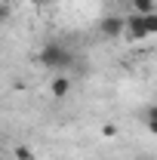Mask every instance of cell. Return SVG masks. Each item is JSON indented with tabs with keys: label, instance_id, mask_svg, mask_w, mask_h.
Listing matches in <instances>:
<instances>
[{
	"label": "cell",
	"instance_id": "9",
	"mask_svg": "<svg viewBox=\"0 0 157 160\" xmlns=\"http://www.w3.org/2000/svg\"><path fill=\"white\" fill-rule=\"evenodd\" d=\"M9 16H13V9H9L6 3H0V25H6V22H9Z\"/></svg>",
	"mask_w": 157,
	"mask_h": 160
},
{
	"label": "cell",
	"instance_id": "8",
	"mask_svg": "<svg viewBox=\"0 0 157 160\" xmlns=\"http://www.w3.org/2000/svg\"><path fill=\"white\" fill-rule=\"evenodd\" d=\"M102 136H105V139H114V136H117V126H114V123H105V126H102Z\"/></svg>",
	"mask_w": 157,
	"mask_h": 160
},
{
	"label": "cell",
	"instance_id": "5",
	"mask_svg": "<svg viewBox=\"0 0 157 160\" xmlns=\"http://www.w3.org/2000/svg\"><path fill=\"white\" fill-rule=\"evenodd\" d=\"M133 12L136 16H151V12H157V0H133Z\"/></svg>",
	"mask_w": 157,
	"mask_h": 160
},
{
	"label": "cell",
	"instance_id": "10",
	"mask_svg": "<svg viewBox=\"0 0 157 160\" xmlns=\"http://www.w3.org/2000/svg\"><path fill=\"white\" fill-rule=\"evenodd\" d=\"M28 3H31V6H43L46 0H28Z\"/></svg>",
	"mask_w": 157,
	"mask_h": 160
},
{
	"label": "cell",
	"instance_id": "7",
	"mask_svg": "<svg viewBox=\"0 0 157 160\" xmlns=\"http://www.w3.org/2000/svg\"><path fill=\"white\" fill-rule=\"evenodd\" d=\"M142 19H145V31H148V37H154V34H157V12L142 16Z\"/></svg>",
	"mask_w": 157,
	"mask_h": 160
},
{
	"label": "cell",
	"instance_id": "4",
	"mask_svg": "<svg viewBox=\"0 0 157 160\" xmlns=\"http://www.w3.org/2000/svg\"><path fill=\"white\" fill-rule=\"evenodd\" d=\"M102 34L108 40L120 37V34H123V19H120V16H108V19L102 22Z\"/></svg>",
	"mask_w": 157,
	"mask_h": 160
},
{
	"label": "cell",
	"instance_id": "3",
	"mask_svg": "<svg viewBox=\"0 0 157 160\" xmlns=\"http://www.w3.org/2000/svg\"><path fill=\"white\" fill-rule=\"evenodd\" d=\"M49 92H53L56 99H65V96L71 92V77H68V74H56V77L49 80Z\"/></svg>",
	"mask_w": 157,
	"mask_h": 160
},
{
	"label": "cell",
	"instance_id": "1",
	"mask_svg": "<svg viewBox=\"0 0 157 160\" xmlns=\"http://www.w3.org/2000/svg\"><path fill=\"white\" fill-rule=\"evenodd\" d=\"M37 62L43 68H49V71H56V74H65V68H71L74 65V56H71V49L65 46V43H46L43 49L37 52Z\"/></svg>",
	"mask_w": 157,
	"mask_h": 160
},
{
	"label": "cell",
	"instance_id": "6",
	"mask_svg": "<svg viewBox=\"0 0 157 160\" xmlns=\"http://www.w3.org/2000/svg\"><path fill=\"white\" fill-rule=\"evenodd\" d=\"M13 154H16V160H34V151H31L28 145H16Z\"/></svg>",
	"mask_w": 157,
	"mask_h": 160
},
{
	"label": "cell",
	"instance_id": "2",
	"mask_svg": "<svg viewBox=\"0 0 157 160\" xmlns=\"http://www.w3.org/2000/svg\"><path fill=\"white\" fill-rule=\"evenodd\" d=\"M120 37H126V40H145V37H148V31H145V19L136 16V12L126 16V19H123V34H120Z\"/></svg>",
	"mask_w": 157,
	"mask_h": 160
}]
</instances>
